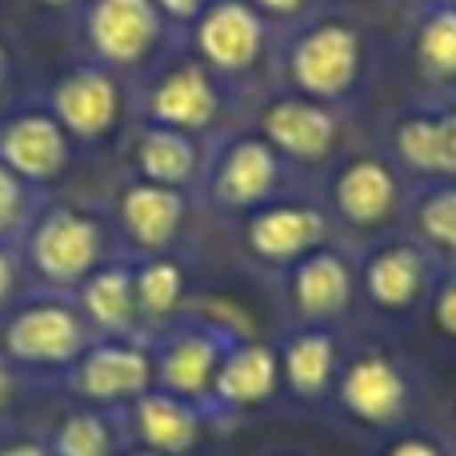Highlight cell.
Returning a JSON list of instances; mask_svg holds the SVG:
<instances>
[{
	"mask_svg": "<svg viewBox=\"0 0 456 456\" xmlns=\"http://www.w3.org/2000/svg\"><path fill=\"white\" fill-rule=\"evenodd\" d=\"M93 340L80 308L61 292L16 300L8 313H0V361L20 377L61 380Z\"/></svg>",
	"mask_w": 456,
	"mask_h": 456,
	"instance_id": "cell-1",
	"label": "cell"
},
{
	"mask_svg": "<svg viewBox=\"0 0 456 456\" xmlns=\"http://www.w3.org/2000/svg\"><path fill=\"white\" fill-rule=\"evenodd\" d=\"M20 265L45 292L72 297L109 260V232L93 213L72 205H45L24 224Z\"/></svg>",
	"mask_w": 456,
	"mask_h": 456,
	"instance_id": "cell-2",
	"label": "cell"
},
{
	"mask_svg": "<svg viewBox=\"0 0 456 456\" xmlns=\"http://www.w3.org/2000/svg\"><path fill=\"white\" fill-rule=\"evenodd\" d=\"M329 401L348 425L372 436H388L409 425L417 404V377L393 348L364 345L345 353Z\"/></svg>",
	"mask_w": 456,
	"mask_h": 456,
	"instance_id": "cell-3",
	"label": "cell"
},
{
	"mask_svg": "<svg viewBox=\"0 0 456 456\" xmlns=\"http://www.w3.org/2000/svg\"><path fill=\"white\" fill-rule=\"evenodd\" d=\"M364 77V37L345 16H321L292 32L284 48V85L308 101L337 109Z\"/></svg>",
	"mask_w": 456,
	"mask_h": 456,
	"instance_id": "cell-4",
	"label": "cell"
},
{
	"mask_svg": "<svg viewBox=\"0 0 456 456\" xmlns=\"http://www.w3.org/2000/svg\"><path fill=\"white\" fill-rule=\"evenodd\" d=\"M149 337H152V361H157V388L205 404L224 353L248 332L189 308L168 329L149 332Z\"/></svg>",
	"mask_w": 456,
	"mask_h": 456,
	"instance_id": "cell-5",
	"label": "cell"
},
{
	"mask_svg": "<svg viewBox=\"0 0 456 456\" xmlns=\"http://www.w3.org/2000/svg\"><path fill=\"white\" fill-rule=\"evenodd\" d=\"M64 393L77 404L93 409H128L136 396L157 388V361H152V337H96L80 353V361L61 377Z\"/></svg>",
	"mask_w": 456,
	"mask_h": 456,
	"instance_id": "cell-6",
	"label": "cell"
},
{
	"mask_svg": "<svg viewBox=\"0 0 456 456\" xmlns=\"http://www.w3.org/2000/svg\"><path fill=\"white\" fill-rule=\"evenodd\" d=\"M441 265L420 248L412 236H388L377 240L356 265V289L361 300L380 316H412L425 308Z\"/></svg>",
	"mask_w": 456,
	"mask_h": 456,
	"instance_id": "cell-7",
	"label": "cell"
},
{
	"mask_svg": "<svg viewBox=\"0 0 456 456\" xmlns=\"http://www.w3.org/2000/svg\"><path fill=\"white\" fill-rule=\"evenodd\" d=\"M281 297L292 324H324L337 329L353 305L361 300L356 289V260L337 244H321L297 265L281 273Z\"/></svg>",
	"mask_w": 456,
	"mask_h": 456,
	"instance_id": "cell-8",
	"label": "cell"
},
{
	"mask_svg": "<svg viewBox=\"0 0 456 456\" xmlns=\"http://www.w3.org/2000/svg\"><path fill=\"white\" fill-rule=\"evenodd\" d=\"M404 208L401 168L380 152H353L329 181V216L353 232H385Z\"/></svg>",
	"mask_w": 456,
	"mask_h": 456,
	"instance_id": "cell-9",
	"label": "cell"
},
{
	"mask_svg": "<svg viewBox=\"0 0 456 456\" xmlns=\"http://www.w3.org/2000/svg\"><path fill=\"white\" fill-rule=\"evenodd\" d=\"M224 77H216L200 56L173 61L144 85V120L197 136L221 120L224 112Z\"/></svg>",
	"mask_w": 456,
	"mask_h": 456,
	"instance_id": "cell-10",
	"label": "cell"
},
{
	"mask_svg": "<svg viewBox=\"0 0 456 456\" xmlns=\"http://www.w3.org/2000/svg\"><path fill=\"white\" fill-rule=\"evenodd\" d=\"M276 396H281V356H276V345L260 337H240L224 353L221 369H216L205 412L213 420V428H224L232 420L273 404Z\"/></svg>",
	"mask_w": 456,
	"mask_h": 456,
	"instance_id": "cell-11",
	"label": "cell"
},
{
	"mask_svg": "<svg viewBox=\"0 0 456 456\" xmlns=\"http://www.w3.org/2000/svg\"><path fill=\"white\" fill-rule=\"evenodd\" d=\"M329 232H332L329 208L308 205V200H268V205L248 213V221L240 228V240L244 252L256 265L284 273L313 248L329 244Z\"/></svg>",
	"mask_w": 456,
	"mask_h": 456,
	"instance_id": "cell-12",
	"label": "cell"
},
{
	"mask_svg": "<svg viewBox=\"0 0 456 456\" xmlns=\"http://www.w3.org/2000/svg\"><path fill=\"white\" fill-rule=\"evenodd\" d=\"M284 181V160L260 133L232 136L221 144L213 168H208V200L224 213H252V208L276 200Z\"/></svg>",
	"mask_w": 456,
	"mask_h": 456,
	"instance_id": "cell-13",
	"label": "cell"
},
{
	"mask_svg": "<svg viewBox=\"0 0 456 456\" xmlns=\"http://www.w3.org/2000/svg\"><path fill=\"white\" fill-rule=\"evenodd\" d=\"M256 133L273 152L292 165H329L340 144V117L332 104L308 101L300 93H281L260 109Z\"/></svg>",
	"mask_w": 456,
	"mask_h": 456,
	"instance_id": "cell-14",
	"label": "cell"
},
{
	"mask_svg": "<svg viewBox=\"0 0 456 456\" xmlns=\"http://www.w3.org/2000/svg\"><path fill=\"white\" fill-rule=\"evenodd\" d=\"M192 45L216 77H244L265 56L268 20L248 0H208L192 20Z\"/></svg>",
	"mask_w": 456,
	"mask_h": 456,
	"instance_id": "cell-15",
	"label": "cell"
},
{
	"mask_svg": "<svg viewBox=\"0 0 456 456\" xmlns=\"http://www.w3.org/2000/svg\"><path fill=\"white\" fill-rule=\"evenodd\" d=\"M160 28H165V16L152 0H88V48H93L96 64L112 72L149 61L152 48L160 45Z\"/></svg>",
	"mask_w": 456,
	"mask_h": 456,
	"instance_id": "cell-16",
	"label": "cell"
},
{
	"mask_svg": "<svg viewBox=\"0 0 456 456\" xmlns=\"http://www.w3.org/2000/svg\"><path fill=\"white\" fill-rule=\"evenodd\" d=\"M120 109H125V93L112 69L104 64H77L53 85L48 96V112L56 125L69 133V141H104L117 128Z\"/></svg>",
	"mask_w": 456,
	"mask_h": 456,
	"instance_id": "cell-17",
	"label": "cell"
},
{
	"mask_svg": "<svg viewBox=\"0 0 456 456\" xmlns=\"http://www.w3.org/2000/svg\"><path fill=\"white\" fill-rule=\"evenodd\" d=\"M120 420L128 444L157 456H192L213 428L205 404L173 396L165 388H149L144 396H136L128 409H120Z\"/></svg>",
	"mask_w": 456,
	"mask_h": 456,
	"instance_id": "cell-18",
	"label": "cell"
},
{
	"mask_svg": "<svg viewBox=\"0 0 456 456\" xmlns=\"http://www.w3.org/2000/svg\"><path fill=\"white\" fill-rule=\"evenodd\" d=\"M276 356H281V393H289V401H297L300 409L329 404L340 361H345L337 329L292 324L289 337L276 345Z\"/></svg>",
	"mask_w": 456,
	"mask_h": 456,
	"instance_id": "cell-19",
	"label": "cell"
},
{
	"mask_svg": "<svg viewBox=\"0 0 456 456\" xmlns=\"http://www.w3.org/2000/svg\"><path fill=\"white\" fill-rule=\"evenodd\" d=\"M72 141L48 109L12 112L0 120V160L24 184H53L69 168Z\"/></svg>",
	"mask_w": 456,
	"mask_h": 456,
	"instance_id": "cell-20",
	"label": "cell"
},
{
	"mask_svg": "<svg viewBox=\"0 0 456 456\" xmlns=\"http://www.w3.org/2000/svg\"><path fill=\"white\" fill-rule=\"evenodd\" d=\"M184 221H189V200L181 189L133 181L117 197V224L136 256L173 252V244L184 232Z\"/></svg>",
	"mask_w": 456,
	"mask_h": 456,
	"instance_id": "cell-21",
	"label": "cell"
},
{
	"mask_svg": "<svg viewBox=\"0 0 456 456\" xmlns=\"http://www.w3.org/2000/svg\"><path fill=\"white\" fill-rule=\"evenodd\" d=\"M393 165L425 181H456V104L417 109L401 117L388 136Z\"/></svg>",
	"mask_w": 456,
	"mask_h": 456,
	"instance_id": "cell-22",
	"label": "cell"
},
{
	"mask_svg": "<svg viewBox=\"0 0 456 456\" xmlns=\"http://www.w3.org/2000/svg\"><path fill=\"white\" fill-rule=\"evenodd\" d=\"M72 305L88 321L93 337H136L141 313H136V289H133V256H109L77 292Z\"/></svg>",
	"mask_w": 456,
	"mask_h": 456,
	"instance_id": "cell-23",
	"label": "cell"
},
{
	"mask_svg": "<svg viewBox=\"0 0 456 456\" xmlns=\"http://www.w3.org/2000/svg\"><path fill=\"white\" fill-rule=\"evenodd\" d=\"M128 160L136 168V181L149 184H165V189H189L192 181L205 168L197 136L181 133V128H165V125H149L141 128L128 141Z\"/></svg>",
	"mask_w": 456,
	"mask_h": 456,
	"instance_id": "cell-24",
	"label": "cell"
},
{
	"mask_svg": "<svg viewBox=\"0 0 456 456\" xmlns=\"http://www.w3.org/2000/svg\"><path fill=\"white\" fill-rule=\"evenodd\" d=\"M133 289H136V313H141L144 332H160L189 313V273L173 252L133 260Z\"/></svg>",
	"mask_w": 456,
	"mask_h": 456,
	"instance_id": "cell-25",
	"label": "cell"
},
{
	"mask_svg": "<svg viewBox=\"0 0 456 456\" xmlns=\"http://www.w3.org/2000/svg\"><path fill=\"white\" fill-rule=\"evenodd\" d=\"M45 441L53 456H120L128 449L120 412L93 404H72L69 412H61Z\"/></svg>",
	"mask_w": 456,
	"mask_h": 456,
	"instance_id": "cell-26",
	"label": "cell"
},
{
	"mask_svg": "<svg viewBox=\"0 0 456 456\" xmlns=\"http://www.w3.org/2000/svg\"><path fill=\"white\" fill-rule=\"evenodd\" d=\"M412 240L441 268H456V181H428L409 200Z\"/></svg>",
	"mask_w": 456,
	"mask_h": 456,
	"instance_id": "cell-27",
	"label": "cell"
},
{
	"mask_svg": "<svg viewBox=\"0 0 456 456\" xmlns=\"http://www.w3.org/2000/svg\"><path fill=\"white\" fill-rule=\"evenodd\" d=\"M412 61L428 85H456V0L425 4L412 37Z\"/></svg>",
	"mask_w": 456,
	"mask_h": 456,
	"instance_id": "cell-28",
	"label": "cell"
},
{
	"mask_svg": "<svg viewBox=\"0 0 456 456\" xmlns=\"http://www.w3.org/2000/svg\"><path fill=\"white\" fill-rule=\"evenodd\" d=\"M32 189L0 160V240H20L24 224L32 221Z\"/></svg>",
	"mask_w": 456,
	"mask_h": 456,
	"instance_id": "cell-29",
	"label": "cell"
},
{
	"mask_svg": "<svg viewBox=\"0 0 456 456\" xmlns=\"http://www.w3.org/2000/svg\"><path fill=\"white\" fill-rule=\"evenodd\" d=\"M425 313L433 321V329L456 345V268H441V276H436L433 292L425 300Z\"/></svg>",
	"mask_w": 456,
	"mask_h": 456,
	"instance_id": "cell-30",
	"label": "cell"
},
{
	"mask_svg": "<svg viewBox=\"0 0 456 456\" xmlns=\"http://www.w3.org/2000/svg\"><path fill=\"white\" fill-rule=\"evenodd\" d=\"M380 456H452L449 444L441 441V436L425 433V428H396V433L385 436V444H380Z\"/></svg>",
	"mask_w": 456,
	"mask_h": 456,
	"instance_id": "cell-31",
	"label": "cell"
},
{
	"mask_svg": "<svg viewBox=\"0 0 456 456\" xmlns=\"http://www.w3.org/2000/svg\"><path fill=\"white\" fill-rule=\"evenodd\" d=\"M20 248H16V240H0V313H8V308L16 305V292H20Z\"/></svg>",
	"mask_w": 456,
	"mask_h": 456,
	"instance_id": "cell-32",
	"label": "cell"
},
{
	"mask_svg": "<svg viewBox=\"0 0 456 456\" xmlns=\"http://www.w3.org/2000/svg\"><path fill=\"white\" fill-rule=\"evenodd\" d=\"M16 401H20V372H12L4 361H0V436L12 433Z\"/></svg>",
	"mask_w": 456,
	"mask_h": 456,
	"instance_id": "cell-33",
	"label": "cell"
},
{
	"mask_svg": "<svg viewBox=\"0 0 456 456\" xmlns=\"http://www.w3.org/2000/svg\"><path fill=\"white\" fill-rule=\"evenodd\" d=\"M0 456H53L45 436L32 433H4L0 436Z\"/></svg>",
	"mask_w": 456,
	"mask_h": 456,
	"instance_id": "cell-34",
	"label": "cell"
},
{
	"mask_svg": "<svg viewBox=\"0 0 456 456\" xmlns=\"http://www.w3.org/2000/svg\"><path fill=\"white\" fill-rule=\"evenodd\" d=\"M152 4L160 8V16L165 20H181V24H192L200 16V8L208 4V0H152Z\"/></svg>",
	"mask_w": 456,
	"mask_h": 456,
	"instance_id": "cell-35",
	"label": "cell"
},
{
	"mask_svg": "<svg viewBox=\"0 0 456 456\" xmlns=\"http://www.w3.org/2000/svg\"><path fill=\"white\" fill-rule=\"evenodd\" d=\"M252 8H256L260 16H276V20H284V16H297V12H305V4L308 0H248Z\"/></svg>",
	"mask_w": 456,
	"mask_h": 456,
	"instance_id": "cell-36",
	"label": "cell"
},
{
	"mask_svg": "<svg viewBox=\"0 0 456 456\" xmlns=\"http://www.w3.org/2000/svg\"><path fill=\"white\" fill-rule=\"evenodd\" d=\"M8 69H12V56H8V45H4V37H0V93H4V85H8Z\"/></svg>",
	"mask_w": 456,
	"mask_h": 456,
	"instance_id": "cell-37",
	"label": "cell"
},
{
	"mask_svg": "<svg viewBox=\"0 0 456 456\" xmlns=\"http://www.w3.org/2000/svg\"><path fill=\"white\" fill-rule=\"evenodd\" d=\"M120 456H157V452H149V449H136V444H128V449L120 452Z\"/></svg>",
	"mask_w": 456,
	"mask_h": 456,
	"instance_id": "cell-38",
	"label": "cell"
},
{
	"mask_svg": "<svg viewBox=\"0 0 456 456\" xmlns=\"http://www.w3.org/2000/svg\"><path fill=\"white\" fill-rule=\"evenodd\" d=\"M40 4H48V8H69V4H77V0H40Z\"/></svg>",
	"mask_w": 456,
	"mask_h": 456,
	"instance_id": "cell-39",
	"label": "cell"
},
{
	"mask_svg": "<svg viewBox=\"0 0 456 456\" xmlns=\"http://www.w3.org/2000/svg\"><path fill=\"white\" fill-rule=\"evenodd\" d=\"M420 4H441V0H420Z\"/></svg>",
	"mask_w": 456,
	"mask_h": 456,
	"instance_id": "cell-40",
	"label": "cell"
},
{
	"mask_svg": "<svg viewBox=\"0 0 456 456\" xmlns=\"http://www.w3.org/2000/svg\"><path fill=\"white\" fill-rule=\"evenodd\" d=\"M281 456H297V452H281Z\"/></svg>",
	"mask_w": 456,
	"mask_h": 456,
	"instance_id": "cell-41",
	"label": "cell"
},
{
	"mask_svg": "<svg viewBox=\"0 0 456 456\" xmlns=\"http://www.w3.org/2000/svg\"><path fill=\"white\" fill-rule=\"evenodd\" d=\"M452 428H456V420H452Z\"/></svg>",
	"mask_w": 456,
	"mask_h": 456,
	"instance_id": "cell-42",
	"label": "cell"
}]
</instances>
